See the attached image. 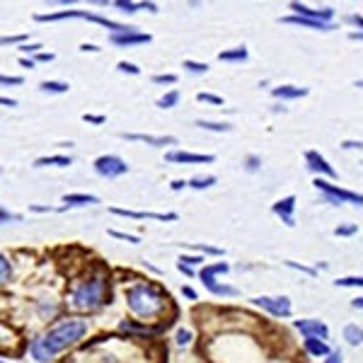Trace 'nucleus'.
<instances>
[{
    "label": "nucleus",
    "instance_id": "nucleus-47",
    "mask_svg": "<svg viewBox=\"0 0 363 363\" xmlns=\"http://www.w3.org/2000/svg\"><path fill=\"white\" fill-rule=\"evenodd\" d=\"M27 34H20V37H3V44L8 46V44H18V42H25Z\"/></svg>",
    "mask_w": 363,
    "mask_h": 363
},
{
    "label": "nucleus",
    "instance_id": "nucleus-1",
    "mask_svg": "<svg viewBox=\"0 0 363 363\" xmlns=\"http://www.w3.org/2000/svg\"><path fill=\"white\" fill-rule=\"evenodd\" d=\"M85 334H87L85 320H63V322H58L56 327L49 329L46 334L37 337L34 342L30 344V351H32V356H34V361L49 363L63 349L78 344Z\"/></svg>",
    "mask_w": 363,
    "mask_h": 363
},
{
    "label": "nucleus",
    "instance_id": "nucleus-24",
    "mask_svg": "<svg viewBox=\"0 0 363 363\" xmlns=\"http://www.w3.org/2000/svg\"><path fill=\"white\" fill-rule=\"evenodd\" d=\"M342 334H344L346 344H351V346L363 344V327H359V324H346Z\"/></svg>",
    "mask_w": 363,
    "mask_h": 363
},
{
    "label": "nucleus",
    "instance_id": "nucleus-31",
    "mask_svg": "<svg viewBox=\"0 0 363 363\" xmlns=\"http://www.w3.org/2000/svg\"><path fill=\"white\" fill-rule=\"evenodd\" d=\"M184 68L189 70V73H196V75H199V73H206L208 65H206V63H196V60H184Z\"/></svg>",
    "mask_w": 363,
    "mask_h": 363
},
{
    "label": "nucleus",
    "instance_id": "nucleus-30",
    "mask_svg": "<svg viewBox=\"0 0 363 363\" xmlns=\"http://www.w3.org/2000/svg\"><path fill=\"white\" fill-rule=\"evenodd\" d=\"M354 233H359V225L356 223H344V225H337V228H334V235H337V238H349V235H354Z\"/></svg>",
    "mask_w": 363,
    "mask_h": 363
},
{
    "label": "nucleus",
    "instance_id": "nucleus-26",
    "mask_svg": "<svg viewBox=\"0 0 363 363\" xmlns=\"http://www.w3.org/2000/svg\"><path fill=\"white\" fill-rule=\"evenodd\" d=\"M196 126H199V129H206V131H213V134H228V131H233V126H230V124H221V121H206V119H199V121H196Z\"/></svg>",
    "mask_w": 363,
    "mask_h": 363
},
{
    "label": "nucleus",
    "instance_id": "nucleus-10",
    "mask_svg": "<svg viewBox=\"0 0 363 363\" xmlns=\"http://www.w3.org/2000/svg\"><path fill=\"white\" fill-rule=\"evenodd\" d=\"M295 329L302 334V337H312V339H327L329 329L322 320H315V317H307V320H295Z\"/></svg>",
    "mask_w": 363,
    "mask_h": 363
},
{
    "label": "nucleus",
    "instance_id": "nucleus-55",
    "mask_svg": "<svg viewBox=\"0 0 363 363\" xmlns=\"http://www.w3.org/2000/svg\"><path fill=\"white\" fill-rule=\"evenodd\" d=\"M20 63L25 65V68H30V70H32V68H34V65H37V60H32V58H20Z\"/></svg>",
    "mask_w": 363,
    "mask_h": 363
},
{
    "label": "nucleus",
    "instance_id": "nucleus-34",
    "mask_svg": "<svg viewBox=\"0 0 363 363\" xmlns=\"http://www.w3.org/2000/svg\"><path fill=\"white\" fill-rule=\"evenodd\" d=\"M117 68L121 70V73H129V75H141V68L136 63H126V60H121V63L117 65Z\"/></svg>",
    "mask_w": 363,
    "mask_h": 363
},
{
    "label": "nucleus",
    "instance_id": "nucleus-14",
    "mask_svg": "<svg viewBox=\"0 0 363 363\" xmlns=\"http://www.w3.org/2000/svg\"><path fill=\"white\" fill-rule=\"evenodd\" d=\"M112 213L124 218H136V221H143V218H153V221H177V213H143V211H129V208H109Z\"/></svg>",
    "mask_w": 363,
    "mask_h": 363
},
{
    "label": "nucleus",
    "instance_id": "nucleus-58",
    "mask_svg": "<svg viewBox=\"0 0 363 363\" xmlns=\"http://www.w3.org/2000/svg\"><path fill=\"white\" fill-rule=\"evenodd\" d=\"M0 102H3L5 107H15V104H18V102H15V100H8V97H3V100H0Z\"/></svg>",
    "mask_w": 363,
    "mask_h": 363
},
{
    "label": "nucleus",
    "instance_id": "nucleus-6",
    "mask_svg": "<svg viewBox=\"0 0 363 363\" xmlns=\"http://www.w3.org/2000/svg\"><path fill=\"white\" fill-rule=\"evenodd\" d=\"M228 264L225 262H218V264H211V267H203L201 272V281L211 291L213 295H238V288L233 286H225V284H218L216 281V274H228Z\"/></svg>",
    "mask_w": 363,
    "mask_h": 363
},
{
    "label": "nucleus",
    "instance_id": "nucleus-46",
    "mask_svg": "<svg viewBox=\"0 0 363 363\" xmlns=\"http://www.w3.org/2000/svg\"><path fill=\"white\" fill-rule=\"evenodd\" d=\"M39 49H42V44H25L22 51H25V53H39Z\"/></svg>",
    "mask_w": 363,
    "mask_h": 363
},
{
    "label": "nucleus",
    "instance_id": "nucleus-35",
    "mask_svg": "<svg viewBox=\"0 0 363 363\" xmlns=\"http://www.w3.org/2000/svg\"><path fill=\"white\" fill-rule=\"evenodd\" d=\"M196 100H199V102H208V104H218V107L223 104V97L208 95V92H199V95H196Z\"/></svg>",
    "mask_w": 363,
    "mask_h": 363
},
{
    "label": "nucleus",
    "instance_id": "nucleus-48",
    "mask_svg": "<svg viewBox=\"0 0 363 363\" xmlns=\"http://www.w3.org/2000/svg\"><path fill=\"white\" fill-rule=\"evenodd\" d=\"M0 82H3V85H22V78H8V75H3V78H0Z\"/></svg>",
    "mask_w": 363,
    "mask_h": 363
},
{
    "label": "nucleus",
    "instance_id": "nucleus-57",
    "mask_svg": "<svg viewBox=\"0 0 363 363\" xmlns=\"http://www.w3.org/2000/svg\"><path fill=\"white\" fill-rule=\"evenodd\" d=\"M351 305H354L356 310H363V298H356L354 302H351Z\"/></svg>",
    "mask_w": 363,
    "mask_h": 363
},
{
    "label": "nucleus",
    "instance_id": "nucleus-27",
    "mask_svg": "<svg viewBox=\"0 0 363 363\" xmlns=\"http://www.w3.org/2000/svg\"><path fill=\"white\" fill-rule=\"evenodd\" d=\"M216 177H213V174H206V177H203V174H199V177H191L189 179V186L191 189H196V191H201V189H211L213 184H216Z\"/></svg>",
    "mask_w": 363,
    "mask_h": 363
},
{
    "label": "nucleus",
    "instance_id": "nucleus-9",
    "mask_svg": "<svg viewBox=\"0 0 363 363\" xmlns=\"http://www.w3.org/2000/svg\"><path fill=\"white\" fill-rule=\"evenodd\" d=\"M291 10H293L298 18H305L312 22H324V25H332V18H334V8L315 10V8H307V5H302V3H291Z\"/></svg>",
    "mask_w": 363,
    "mask_h": 363
},
{
    "label": "nucleus",
    "instance_id": "nucleus-41",
    "mask_svg": "<svg viewBox=\"0 0 363 363\" xmlns=\"http://www.w3.org/2000/svg\"><path fill=\"white\" fill-rule=\"evenodd\" d=\"M194 250H199V252H206V255H223L218 247H208V245H191Z\"/></svg>",
    "mask_w": 363,
    "mask_h": 363
},
{
    "label": "nucleus",
    "instance_id": "nucleus-44",
    "mask_svg": "<svg viewBox=\"0 0 363 363\" xmlns=\"http://www.w3.org/2000/svg\"><path fill=\"white\" fill-rule=\"evenodd\" d=\"M0 218H3V223H8V221H22V218L15 216V213H8V208H3V211H0Z\"/></svg>",
    "mask_w": 363,
    "mask_h": 363
},
{
    "label": "nucleus",
    "instance_id": "nucleus-51",
    "mask_svg": "<svg viewBox=\"0 0 363 363\" xmlns=\"http://www.w3.org/2000/svg\"><path fill=\"white\" fill-rule=\"evenodd\" d=\"M37 60H44V63H51L53 53H37Z\"/></svg>",
    "mask_w": 363,
    "mask_h": 363
},
{
    "label": "nucleus",
    "instance_id": "nucleus-33",
    "mask_svg": "<svg viewBox=\"0 0 363 363\" xmlns=\"http://www.w3.org/2000/svg\"><path fill=\"white\" fill-rule=\"evenodd\" d=\"M0 269H3V284H8L10 281V276H13V267H10V262H8V257H0Z\"/></svg>",
    "mask_w": 363,
    "mask_h": 363
},
{
    "label": "nucleus",
    "instance_id": "nucleus-12",
    "mask_svg": "<svg viewBox=\"0 0 363 363\" xmlns=\"http://www.w3.org/2000/svg\"><path fill=\"white\" fill-rule=\"evenodd\" d=\"M167 163H179V165H203V163H213V155H201V153H186V151H170L165 155Z\"/></svg>",
    "mask_w": 363,
    "mask_h": 363
},
{
    "label": "nucleus",
    "instance_id": "nucleus-7",
    "mask_svg": "<svg viewBox=\"0 0 363 363\" xmlns=\"http://www.w3.org/2000/svg\"><path fill=\"white\" fill-rule=\"evenodd\" d=\"M92 165H95V172L102 179H117L129 172V165H126V160H121L119 155H100Z\"/></svg>",
    "mask_w": 363,
    "mask_h": 363
},
{
    "label": "nucleus",
    "instance_id": "nucleus-52",
    "mask_svg": "<svg viewBox=\"0 0 363 363\" xmlns=\"http://www.w3.org/2000/svg\"><path fill=\"white\" fill-rule=\"evenodd\" d=\"M177 269H179V272H182V274H186V276H194V269L184 267V264H179V262H177Z\"/></svg>",
    "mask_w": 363,
    "mask_h": 363
},
{
    "label": "nucleus",
    "instance_id": "nucleus-50",
    "mask_svg": "<svg viewBox=\"0 0 363 363\" xmlns=\"http://www.w3.org/2000/svg\"><path fill=\"white\" fill-rule=\"evenodd\" d=\"M184 186H189V182L177 179V182H172V186H170V189H172V191H179V189H184Z\"/></svg>",
    "mask_w": 363,
    "mask_h": 363
},
{
    "label": "nucleus",
    "instance_id": "nucleus-45",
    "mask_svg": "<svg viewBox=\"0 0 363 363\" xmlns=\"http://www.w3.org/2000/svg\"><path fill=\"white\" fill-rule=\"evenodd\" d=\"M342 148H346V151H354V148H359V151H361V148H363V141H344Z\"/></svg>",
    "mask_w": 363,
    "mask_h": 363
},
{
    "label": "nucleus",
    "instance_id": "nucleus-29",
    "mask_svg": "<svg viewBox=\"0 0 363 363\" xmlns=\"http://www.w3.org/2000/svg\"><path fill=\"white\" fill-rule=\"evenodd\" d=\"M334 284H337L339 288H356V286L363 288V276H344V279H337Z\"/></svg>",
    "mask_w": 363,
    "mask_h": 363
},
{
    "label": "nucleus",
    "instance_id": "nucleus-54",
    "mask_svg": "<svg viewBox=\"0 0 363 363\" xmlns=\"http://www.w3.org/2000/svg\"><path fill=\"white\" fill-rule=\"evenodd\" d=\"M82 51H92V53H97V51H100V46H95V44H82Z\"/></svg>",
    "mask_w": 363,
    "mask_h": 363
},
{
    "label": "nucleus",
    "instance_id": "nucleus-15",
    "mask_svg": "<svg viewBox=\"0 0 363 363\" xmlns=\"http://www.w3.org/2000/svg\"><path fill=\"white\" fill-rule=\"evenodd\" d=\"M121 139L126 141H139V143H148L153 148H163V146H174L177 139L172 136H151V134H121Z\"/></svg>",
    "mask_w": 363,
    "mask_h": 363
},
{
    "label": "nucleus",
    "instance_id": "nucleus-49",
    "mask_svg": "<svg viewBox=\"0 0 363 363\" xmlns=\"http://www.w3.org/2000/svg\"><path fill=\"white\" fill-rule=\"evenodd\" d=\"M349 22L359 27V30H363V15H349Z\"/></svg>",
    "mask_w": 363,
    "mask_h": 363
},
{
    "label": "nucleus",
    "instance_id": "nucleus-5",
    "mask_svg": "<svg viewBox=\"0 0 363 363\" xmlns=\"http://www.w3.org/2000/svg\"><path fill=\"white\" fill-rule=\"evenodd\" d=\"M315 189L322 191L324 199H327L332 206H339V203H354V206H363V194H356V191H346L342 186L332 184V182L317 177L315 179Z\"/></svg>",
    "mask_w": 363,
    "mask_h": 363
},
{
    "label": "nucleus",
    "instance_id": "nucleus-22",
    "mask_svg": "<svg viewBox=\"0 0 363 363\" xmlns=\"http://www.w3.org/2000/svg\"><path fill=\"white\" fill-rule=\"evenodd\" d=\"M247 58H250V53H247L245 46H235L230 51L218 53V60H223V63H245Z\"/></svg>",
    "mask_w": 363,
    "mask_h": 363
},
{
    "label": "nucleus",
    "instance_id": "nucleus-53",
    "mask_svg": "<svg viewBox=\"0 0 363 363\" xmlns=\"http://www.w3.org/2000/svg\"><path fill=\"white\" fill-rule=\"evenodd\" d=\"M182 293H184V295H186V298L196 300V293H194V288H189V286H184V288H182Z\"/></svg>",
    "mask_w": 363,
    "mask_h": 363
},
{
    "label": "nucleus",
    "instance_id": "nucleus-36",
    "mask_svg": "<svg viewBox=\"0 0 363 363\" xmlns=\"http://www.w3.org/2000/svg\"><path fill=\"white\" fill-rule=\"evenodd\" d=\"M153 82H158V85H174L177 82V75L167 73V75H153Z\"/></svg>",
    "mask_w": 363,
    "mask_h": 363
},
{
    "label": "nucleus",
    "instance_id": "nucleus-38",
    "mask_svg": "<svg viewBox=\"0 0 363 363\" xmlns=\"http://www.w3.org/2000/svg\"><path fill=\"white\" fill-rule=\"evenodd\" d=\"M109 235H112V238L131 242V245H139V238H136V235H126V233H119V230H109Z\"/></svg>",
    "mask_w": 363,
    "mask_h": 363
},
{
    "label": "nucleus",
    "instance_id": "nucleus-37",
    "mask_svg": "<svg viewBox=\"0 0 363 363\" xmlns=\"http://www.w3.org/2000/svg\"><path fill=\"white\" fill-rule=\"evenodd\" d=\"M191 344V329H179L177 332V346H189Z\"/></svg>",
    "mask_w": 363,
    "mask_h": 363
},
{
    "label": "nucleus",
    "instance_id": "nucleus-25",
    "mask_svg": "<svg viewBox=\"0 0 363 363\" xmlns=\"http://www.w3.org/2000/svg\"><path fill=\"white\" fill-rule=\"evenodd\" d=\"M42 92H51V95H63V92L70 90L68 82H60V80H44L39 85Z\"/></svg>",
    "mask_w": 363,
    "mask_h": 363
},
{
    "label": "nucleus",
    "instance_id": "nucleus-42",
    "mask_svg": "<svg viewBox=\"0 0 363 363\" xmlns=\"http://www.w3.org/2000/svg\"><path fill=\"white\" fill-rule=\"evenodd\" d=\"M245 163H247V170H250V172H255V170H260V165H262V160H260V158H257V155H250Z\"/></svg>",
    "mask_w": 363,
    "mask_h": 363
},
{
    "label": "nucleus",
    "instance_id": "nucleus-16",
    "mask_svg": "<svg viewBox=\"0 0 363 363\" xmlns=\"http://www.w3.org/2000/svg\"><path fill=\"white\" fill-rule=\"evenodd\" d=\"M109 42L117 44V46H136V44H148L151 34H143V32H126V34H109Z\"/></svg>",
    "mask_w": 363,
    "mask_h": 363
},
{
    "label": "nucleus",
    "instance_id": "nucleus-4",
    "mask_svg": "<svg viewBox=\"0 0 363 363\" xmlns=\"http://www.w3.org/2000/svg\"><path fill=\"white\" fill-rule=\"evenodd\" d=\"M34 20H37V22L87 20V22H95V25L109 27V30H112V34H126V32H136V27H129V25H119V22H112V20H107V18H100V15L85 13V10H60V13H53V15H37Z\"/></svg>",
    "mask_w": 363,
    "mask_h": 363
},
{
    "label": "nucleus",
    "instance_id": "nucleus-3",
    "mask_svg": "<svg viewBox=\"0 0 363 363\" xmlns=\"http://www.w3.org/2000/svg\"><path fill=\"white\" fill-rule=\"evenodd\" d=\"M107 300V286H104V279L100 276H92L87 281L78 284L70 293V305L75 310H85V312H92V310H100Z\"/></svg>",
    "mask_w": 363,
    "mask_h": 363
},
{
    "label": "nucleus",
    "instance_id": "nucleus-56",
    "mask_svg": "<svg viewBox=\"0 0 363 363\" xmlns=\"http://www.w3.org/2000/svg\"><path fill=\"white\" fill-rule=\"evenodd\" d=\"M349 39H354V42H363V32H351Z\"/></svg>",
    "mask_w": 363,
    "mask_h": 363
},
{
    "label": "nucleus",
    "instance_id": "nucleus-20",
    "mask_svg": "<svg viewBox=\"0 0 363 363\" xmlns=\"http://www.w3.org/2000/svg\"><path fill=\"white\" fill-rule=\"evenodd\" d=\"M114 8H119L121 13H139V10H148V13H158L155 3H131V0H117Z\"/></svg>",
    "mask_w": 363,
    "mask_h": 363
},
{
    "label": "nucleus",
    "instance_id": "nucleus-43",
    "mask_svg": "<svg viewBox=\"0 0 363 363\" xmlns=\"http://www.w3.org/2000/svg\"><path fill=\"white\" fill-rule=\"evenodd\" d=\"M324 363H344L342 351H332V354H329L327 359H324Z\"/></svg>",
    "mask_w": 363,
    "mask_h": 363
},
{
    "label": "nucleus",
    "instance_id": "nucleus-21",
    "mask_svg": "<svg viewBox=\"0 0 363 363\" xmlns=\"http://www.w3.org/2000/svg\"><path fill=\"white\" fill-rule=\"evenodd\" d=\"M63 203L65 206H95V203H100V196H95V194H65Z\"/></svg>",
    "mask_w": 363,
    "mask_h": 363
},
{
    "label": "nucleus",
    "instance_id": "nucleus-2",
    "mask_svg": "<svg viewBox=\"0 0 363 363\" xmlns=\"http://www.w3.org/2000/svg\"><path fill=\"white\" fill-rule=\"evenodd\" d=\"M165 300H167V295H163L160 288L153 284H136L134 288L126 291L129 310L134 315L143 317V320H151V317L160 315L165 310Z\"/></svg>",
    "mask_w": 363,
    "mask_h": 363
},
{
    "label": "nucleus",
    "instance_id": "nucleus-39",
    "mask_svg": "<svg viewBox=\"0 0 363 363\" xmlns=\"http://www.w3.org/2000/svg\"><path fill=\"white\" fill-rule=\"evenodd\" d=\"M82 121H87V124H95V126H100L107 121V117H100V114H82Z\"/></svg>",
    "mask_w": 363,
    "mask_h": 363
},
{
    "label": "nucleus",
    "instance_id": "nucleus-19",
    "mask_svg": "<svg viewBox=\"0 0 363 363\" xmlns=\"http://www.w3.org/2000/svg\"><path fill=\"white\" fill-rule=\"evenodd\" d=\"M68 165H73L70 155H46L34 160V167H68Z\"/></svg>",
    "mask_w": 363,
    "mask_h": 363
},
{
    "label": "nucleus",
    "instance_id": "nucleus-13",
    "mask_svg": "<svg viewBox=\"0 0 363 363\" xmlns=\"http://www.w3.org/2000/svg\"><path fill=\"white\" fill-rule=\"evenodd\" d=\"M305 163H307V170H312V172L324 174V177H337V170H334L332 165L324 160V158L317 151H307L305 153Z\"/></svg>",
    "mask_w": 363,
    "mask_h": 363
},
{
    "label": "nucleus",
    "instance_id": "nucleus-28",
    "mask_svg": "<svg viewBox=\"0 0 363 363\" xmlns=\"http://www.w3.org/2000/svg\"><path fill=\"white\" fill-rule=\"evenodd\" d=\"M177 102H179V92H177V90H170L167 95H163L155 104H158L160 109H172Z\"/></svg>",
    "mask_w": 363,
    "mask_h": 363
},
{
    "label": "nucleus",
    "instance_id": "nucleus-17",
    "mask_svg": "<svg viewBox=\"0 0 363 363\" xmlns=\"http://www.w3.org/2000/svg\"><path fill=\"white\" fill-rule=\"evenodd\" d=\"M272 95L276 100H300V97L307 95V87H295V85H281V87H274Z\"/></svg>",
    "mask_w": 363,
    "mask_h": 363
},
{
    "label": "nucleus",
    "instance_id": "nucleus-8",
    "mask_svg": "<svg viewBox=\"0 0 363 363\" xmlns=\"http://www.w3.org/2000/svg\"><path fill=\"white\" fill-rule=\"evenodd\" d=\"M255 305H260L262 310H267L269 315L274 317H291V300L286 295H279V298H272V295H257L252 298Z\"/></svg>",
    "mask_w": 363,
    "mask_h": 363
},
{
    "label": "nucleus",
    "instance_id": "nucleus-23",
    "mask_svg": "<svg viewBox=\"0 0 363 363\" xmlns=\"http://www.w3.org/2000/svg\"><path fill=\"white\" fill-rule=\"evenodd\" d=\"M281 22H286V25L307 27V30H322V32L334 30V25H324V22H312V20H305V18H298V15H293V18H284Z\"/></svg>",
    "mask_w": 363,
    "mask_h": 363
},
{
    "label": "nucleus",
    "instance_id": "nucleus-40",
    "mask_svg": "<svg viewBox=\"0 0 363 363\" xmlns=\"http://www.w3.org/2000/svg\"><path fill=\"white\" fill-rule=\"evenodd\" d=\"M288 264L291 269H298V272H302V274H307V276H315V269H310V267H302V264H295V262H286Z\"/></svg>",
    "mask_w": 363,
    "mask_h": 363
},
{
    "label": "nucleus",
    "instance_id": "nucleus-18",
    "mask_svg": "<svg viewBox=\"0 0 363 363\" xmlns=\"http://www.w3.org/2000/svg\"><path fill=\"white\" fill-rule=\"evenodd\" d=\"M302 346H305L307 354L315 356V359H320V356H329V354H332V349H329V344L324 342V339H312V337H307L305 342H302Z\"/></svg>",
    "mask_w": 363,
    "mask_h": 363
},
{
    "label": "nucleus",
    "instance_id": "nucleus-11",
    "mask_svg": "<svg viewBox=\"0 0 363 363\" xmlns=\"http://www.w3.org/2000/svg\"><path fill=\"white\" fill-rule=\"evenodd\" d=\"M274 216H279L281 221L293 228L295 225V196H286V199H279L276 203L272 206Z\"/></svg>",
    "mask_w": 363,
    "mask_h": 363
},
{
    "label": "nucleus",
    "instance_id": "nucleus-32",
    "mask_svg": "<svg viewBox=\"0 0 363 363\" xmlns=\"http://www.w3.org/2000/svg\"><path fill=\"white\" fill-rule=\"evenodd\" d=\"M203 262V257L199 255H182L179 257V264H184V267H189V269H194L196 264H201Z\"/></svg>",
    "mask_w": 363,
    "mask_h": 363
}]
</instances>
